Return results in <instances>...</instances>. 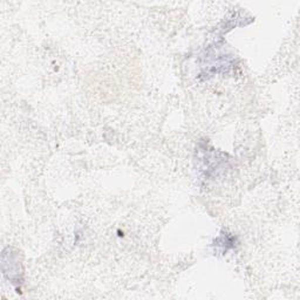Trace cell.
Returning <instances> with one entry per match:
<instances>
[{
    "mask_svg": "<svg viewBox=\"0 0 300 300\" xmlns=\"http://www.w3.org/2000/svg\"><path fill=\"white\" fill-rule=\"evenodd\" d=\"M4 254L7 255L10 262L9 264H7V262H3L4 265H9V268L3 266L5 276H7L12 283H21V280H23V278H21L23 277V268H21V263L18 259V256L16 254H7L6 251H4Z\"/></svg>",
    "mask_w": 300,
    "mask_h": 300,
    "instance_id": "obj_1",
    "label": "cell"
},
{
    "mask_svg": "<svg viewBox=\"0 0 300 300\" xmlns=\"http://www.w3.org/2000/svg\"><path fill=\"white\" fill-rule=\"evenodd\" d=\"M215 245L217 247H222L223 252H226L229 248H232L235 246V238L229 236H221L215 241Z\"/></svg>",
    "mask_w": 300,
    "mask_h": 300,
    "instance_id": "obj_2",
    "label": "cell"
}]
</instances>
